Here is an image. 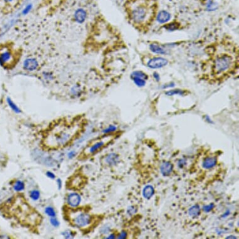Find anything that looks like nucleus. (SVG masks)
Returning <instances> with one entry per match:
<instances>
[{
    "mask_svg": "<svg viewBox=\"0 0 239 239\" xmlns=\"http://www.w3.org/2000/svg\"><path fill=\"white\" fill-rule=\"evenodd\" d=\"M81 130V127L77 124H56L45 131L41 144L44 149L48 150L63 149L77 139Z\"/></svg>",
    "mask_w": 239,
    "mask_h": 239,
    "instance_id": "1",
    "label": "nucleus"
},
{
    "mask_svg": "<svg viewBox=\"0 0 239 239\" xmlns=\"http://www.w3.org/2000/svg\"><path fill=\"white\" fill-rule=\"evenodd\" d=\"M155 6L153 0H133L129 8L130 20L135 25H147L156 12Z\"/></svg>",
    "mask_w": 239,
    "mask_h": 239,
    "instance_id": "2",
    "label": "nucleus"
},
{
    "mask_svg": "<svg viewBox=\"0 0 239 239\" xmlns=\"http://www.w3.org/2000/svg\"><path fill=\"white\" fill-rule=\"evenodd\" d=\"M65 217L71 225L83 230L88 229L92 222V216L88 212L77 208H66Z\"/></svg>",
    "mask_w": 239,
    "mask_h": 239,
    "instance_id": "3",
    "label": "nucleus"
},
{
    "mask_svg": "<svg viewBox=\"0 0 239 239\" xmlns=\"http://www.w3.org/2000/svg\"><path fill=\"white\" fill-rule=\"evenodd\" d=\"M233 64V59L227 54L218 56L214 63V71L217 75H222L229 71Z\"/></svg>",
    "mask_w": 239,
    "mask_h": 239,
    "instance_id": "4",
    "label": "nucleus"
},
{
    "mask_svg": "<svg viewBox=\"0 0 239 239\" xmlns=\"http://www.w3.org/2000/svg\"><path fill=\"white\" fill-rule=\"evenodd\" d=\"M168 64V60L163 57H154L147 63V66L152 69H157L165 66Z\"/></svg>",
    "mask_w": 239,
    "mask_h": 239,
    "instance_id": "5",
    "label": "nucleus"
},
{
    "mask_svg": "<svg viewBox=\"0 0 239 239\" xmlns=\"http://www.w3.org/2000/svg\"><path fill=\"white\" fill-rule=\"evenodd\" d=\"M85 184V178L84 177L81 175H76L71 178L68 186L70 188L77 190L81 188Z\"/></svg>",
    "mask_w": 239,
    "mask_h": 239,
    "instance_id": "6",
    "label": "nucleus"
},
{
    "mask_svg": "<svg viewBox=\"0 0 239 239\" xmlns=\"http://www.w3.org/2000/svg\"><path fill=\"white\" fill-rule=\"evenodd\" d=\"M81 197L78 193H70L66 197V203L71 208H77L81 203Z\"/></svg>",
    "mask_w": 239,
    "mask_h": 239,
    "instance_id": "7",
    "label": "nucleus"
},
{
    "mask_svg": "<svg viewBox=\"0 0 239 239\" xmlns=\"http://www.w3.org/2000/svg\"><path fill=\"white\" fill-rule=\"evenodd\" d=\"M39 63L38 60L34 58H26L23 62V68L26 71H34L38 69Z\"/></svg>",
    "mask_w": 239,
    "mask_h": 239,
    "instance_id": "8",
    "label": "nucleus"
},
{
    "mask_svg": "<svg viewBox=\"0 0 239 239\" xmlns=\"http://www.w3.org/2000/svg\"><path fill=\"white\" fill-rule=\"evenodd\" d=\"M87 17L86 11L83 8H78L75 11L74 14V18L76 22L79 24L83 23L86 20Z\"/></svg>",
    "mask_w": 239,
    "mask_h": 239,
    "instance_id": "9",
    "label": "nucleus"
},
{
    "mask_svg": "<svg viewBox=\"0 0 239 239\" xmlns=\"http://www.w3.org/2000/svg\"><path fill=\"white\" fill-rule=\"evenodd\" d=\"M105 162L108 166L116 165L120 162L119 155L115 153H110L105 158Z\"/></svg>",
    "mask_w": 239,
    "mask_h": 239,
    "instance_id": "10",
    "label": "nucleus"
},
{
    "mask_svg": "<svg viewBox=\"0 0 239 239\" xmlns=\"http://www.w3.org/2000/svg\"><path fill=\"white\" fill-rule=\"evenodd\" d=\"M173 166L170 162H163L160 166V172L164 177L169 176L173 171Z\"/></svg>",
    "mask_w": 239,
    "mask_h": 239,
    "instance_id": "11",
    "label": "nucleus"
},
{
    "mask_svg": "<svg viewBox=\"0 0 239 239\" xmlns=\"http://www.w3.org/2000/svg\"><path fill=\"white\" fill-rule=\"evenodd\" d=\"M170 18H171V15L166 11H161L158 13L157 16V20L160 23H165L168 22Z\"/></svg>",
    "mask_w": 239,
    "mask_h": 239,
    "instance_id": "12",
    "label": "nucleus"
},
{
    "mask_svg": "<svg viewBox=\"0 0 239 239\" xmlns=\"http://www.w3.org/2000/svg\"><path fill=\"white\" fill-rule=\"evenodd\" d=\"M217 158L215 157H207L203 160L202 166L205 169H210L214 167L217 164Z\"/></svg>",
    "mask_w": 239,
    "mask_h": 239,
    "instance_id": "13",
    "label": "nucleus"
},
{
    "mask_svg": "<svg viewBox=\"0 0 239 239\" xmlns=\"http://www.w3.org/2000/svg\"><path fill=\"white\" fill-rule=\"evenodd\" d=\"M12 58V55L9 51H5L0 53V64L1 65H5L10 62Z\"/></svg>",
    "mask_w": 239,
    "mask_h": 239,
    "instance_id": "14",
    "label": "nucleus"
},
{
    "mask_svg": "<svg viewBox=\"0 0 239 239\" xmlns=\"http://www.w3.org/2000/svg\"><path fill=\"white\" fill-rule=\"evenodd\" d=\"M155 193L154 188L150 185H148L144 187L143 190V195L144 198L147 200H150L153 197Z\"/></svg>",
    "mask_w": 239,
    "mask_h": 239,
    "instance_id": "15",
    "label": "nucleus"
},
{
    "mask_svg": "<svg viewBox=\"0 0 239 239\" xmlns=\"http://www.w3.org/2000/svg\"><path fill=\"white\" fill-rule=\"evenodd\" d=\"M150 50L154 53L159 55H164L166 53V51L164 48L159 46L157 43H152L150 45Z\"/></svg>",
    "mask_w": 239,
    "mask_h": 239,
    "instance_id": "16",
    "label": "nucleus"
},
{
    "mask_svg": "<svg viewBox=\"0 0 239 239\" xmlns=\"http://www.w3.org/2000/svg\"><path fill=\"white\" fill-rule=\"evenodd\" d=\"M200 214V207L198 205H195L189 208L188 215L192 217L195 218L199 217Z\"/></svg>",
    "mask_w": 239,
    "mask_h": 239,
    "instance_id": "17",
    "label": "nucleus"
},
{
    "mask_svg": "<svg viewBox=\"0 0 239 239\" xmlns=\"http://www.w3.org/2000/svg\"><path fill=\"white\" fill-rule=\"evenodd\" d=\"M82 90L80 85H76L72 87L71 89V94L75 97H79L81 95Z\"/></svg>",
    "mask_w": 239,
    "mask_h": 239,
    "instance_id": "18",
    "label": "nucleus"
},
{
    "mask_svg": "<svg viewBox=\"0 0 239 239\" xmlns=\"http://www.w3.org/2000/svg\"><path fill=\"white\" fill-rule=\"evenodd\" d=\"M135 84L138 87H143L146 85V80L138 77H130Z\"/></svg>",
    "mask_w": 239,
    "mask_h": 239,
    "instance_id": "19",
    "label": "nucleus"
},
{
    "mask_svg": "<svg viewBox=\"0 0 239 239\" xmlns=\"http://www.w3.org/2000/svg\"><path fill=\"white\" fill-rule=\"evenodd\" d=\"M25 184L23 181H22L21 180H17L15 182L14 184L13 185V188L15 191L16 192H21L23 190L25 189Z\"/></svg>",
    "mask_w": 239,
    "mask_h": 239,
    "instance_id": "20",
    "label": "nucleus"
},
{
    "mask_svg": "<svg viewBox=\"0 0 239 239\" xmlns=\"http://www.w3.org/2000/svg\"><path fill=\"white\" fill-rule=\"evenodd\" d=\"M7 103L8 104V105L10 106V107L16 113H20L21 112V110L19 108V107L18 106L15 104L14 102L12 101V100L11 99L10 97H8L7 98Z\"/></svg>",
    "mask_w": 239,
    "mask_h": 239,
    "instance_id": "21",
    "label": "nucleus"
},
{
    "mask_svg": "<svg viewBox=\"0 0 239 239\" xmlns=\"http://www.w3.org/2000/svg\"><path fill=\"white\" fill-rule=\"evenodd\" d=\"M185 91L181 90L180 89H175V90H169L168 92H166L165 94L167 96H173V95H184L185 94Z\"/></svg>",
    "mask_w": 239,
    "mask_h": 239,
    "instance_id": "22",
    "label": "nucleus"
},
{
    "mask_svg": "<svg viewBox=\"0 0 239 239\" xmlns=\"http://www.w3.org/2000/svg\"><path fill=\"white\" fill-rule=\"evenodd\" d=\"M179 26H180L179 24L177 23L173 22V23H171L166 25L164 27L166 29H167L168 31L173 32V31H175V30L179 29Z\"/></svg>",
    "mask_w": 239,
    "mask_h": 239,
    "instance_id": "23",
    "label": "nucleus"
},
{
    "mask_svg": "<svg viewBox=\"0 0 239 239\" xmlns=\"http://www.w3.org/2000/svg\"><path fill=\"white\" fill-rule=\"evenodd\" d=\"M130 77H138L142 78H143V79H145V80H147V79L148 78H149V77H148V75H147L146 73H143V72L142 71H134V72H133V73H131Z\"/></svg>",
    "mask_w": 239,
    "mask_h": 239,
    "instance_id": "24",
    "label": "nucleus"
},
{
    "mask_svg": "<svg viewBox=\"0 0 239 239\" xmlns=\"http://www.w3.org/2000/svg\"><path fill=\"white\" fill-rule=\"evenodd\" d=\"M29 197L33 200L37 201L40 197V192L37 190H33L29 193Z\"/></svg>",
    "mask_w": 239,
    "mask_h": 239,
    "instance_id": "25",
    "label": "nucleus"
},
{
    "mask_svg": "<svg viewBox=\"0 0 239 239\" xmlns=\"http://www.w3.org/2000/svg\"><path fill=\"white\" fill-rule=\"evenodd\" d=\"M45 212L46 214L50 217H55L56 215V213L55 209L51 207H47L45 208Z\"/></svg>",
    "mask_w": 239,
    "mask_h": 239,
    "instance_id": "26",
    "label": "nucleus"
},
{
    "mask_svg": "<svg viewBox=\"0 0 239 239\" xmlns=\"http://www.w3.org/2000/svg\"><path fill=\"white\" fill-rule=\"evenodd\" d=\"M207 8L208 11H215L218 8V5H217V4L215 3V2L212 1H210L207 3Z\"/></svg>",
    "mask_w": 239,
    "mask_h": 239,
    "instance_id": "27",
    "label": "nucleus"
},
{
    "mask_svg": "<svg viewBox=\"0 0 239 239\" xmlns=\"http://www.w3.org/2000/svg\"><path fill=\"white\" fill-rule=\"evenodd\" d=\"M43 77L47 81H51L54 79V76L50 71H44L43 73Z\"/></svg>",
    "mask_w": 239,
    "mask_h": 239,
    "instance_id": "28",
    "label": "nucleus"
},
{
    "mask_svg": "<svg viewBox=\"0 0 239 239\" xmlns=\"http://www.w3.org/2000/svg\"><path fill=\"white\" fill-rule=\"evenodd\" d=\"M32 8H33V5H32V4H28V5H26V6H25V8L23 9V10L22 14H23V15L28 14L30 12V11H31V10H32Z\"/></svg>",
    "mask_w": 239,
    "mask_h": 239,
    "instance_id": "29",
    "label": "nucleus"
},
{
    "mask_svg": "<svg viewBox=\"0 0 239 239\" xmlns=\"http://www.w3.org/2000/svg\"><path fill=\"white\" fill-rule=\"evenodd\" d=\"M116 130V127L115 126L110 125V126L108 127L107 128L105 129V130L103 131V132L105 134H110V133H112Z\"/></svg>",
    "mask_w": 239,
    "mask_h": 239,
    "instance_id": "30",
    "label": "nucleus"
},
{
    "mask_svg": "<svg viewBox=\"0 0 239 239\" xmlns=\"http://www.w3.org/2000/svg\"><path fill=\"white\" fill-rule=\"evenodd\" d=\"M214 207H215V205H214V203H210L209 205H207L204 206L203 207V210L204 212H209L212 209H213V208H214Z\"/></svg>",
    "mask_w": 239,
    "mask_h": 239,
    "instance_id": "31",
    "label": "nucleus"
},
{
    "mask_svg": "<svg viewBox=\"0 0 239 239\" xmlns=\"http://www.w3.org/2000/svg\"><path fill=\"white\" fill-rule=\"evenodd\" d=\"M50 222L52 224V225H53L54 227H57L60 225V222L58 221V219L55 217H51L50 218Z\"/></svg>",
    "mask_w": 239,
    "mask_h": 239,
    "instance_id": "32",
    "label": "nucleus"
},
{
    "mask_svg": "<svg viewBox=\"0 0 239 239\" xmlns=\"http://www.w3.org/2000/svg\"><path fill=\"white\" fill-rule=\"evenodd\" d=\"M136 212V208L134 206L130 207L128 208V210H127V213L129 215H130L135 214Z\"/></svg>",
    "mask_w": 239,
    "mask_h": 239,
    "instance_id": "33",
    "label": "nucleus"
},
{
    "mask_svg": "<svg viewBox=\"0 0 239 239\" xmlns=\"http://www.w3.org/2000/svg\"><path fill=\"white\" fill-rule=\"evenodd\" d=\"M63 235L64 236V237L66 238H72V237H73L75 236L74 234H73V232H71V231H68V230L66 231V232H64L63 234Z\"/></svg>",
    "mask_w": 239,
    "mask_h": 239,
    "instance_id": "34",
    "label": "nucleus"
},
{
    "mask_svg": "<svg viewBox=\"0 0 239 239\" xmlns=\"http://www.w3.org/2000/svg\"><path fill=\"white\" fill-rule=\"evenodd\" d=\"M186 164H187V162H186L185 160H182V159H181V160L178 162V166H179L180 168L184 167Z\"/></svg>",
    "mask_w": 239,
    "mask_h": 239,
    "instance_id": "35",
    "label": "nucleus"
},
{
    "mask_svg": "<svg viewBox=\"0 0 239 239\" xmlns=\"http://www.w3.org/2000/svg\"><path fill=\"white\" fill-rule=\"evenodd\" d=\"M175 86V83L173 82H171L168 83L167 85H165L164 86H163L162 88L165 89V88H172V87H174Z\"/></svg>",
    "mask_w": 239,
    "mask_h": 239,
    "instance_id": "36",
    "label": "nucleus"
},
{
    "mask_svg": "<svg viewBox=\"0 0 239 239\" xmlns=\"http://www.w3.org/2000/svg\"><path fill=\"white\" fill-rule=\"evenodd\" d=\"M46 174H47V176L50 178V179H54L55 178V174L51 172H47Z\"/></svg>",
    "mask_w": 239,
    "mask_h": 239,
    "instance_id": "37",
    "label": "nucleus"
},
{
    "mask_svg": "<svg viewBox=\"0 0 239 239\" xmlns=\"http://www.w3.org/2000/svg\"><path fill=\"white\" fill-rule=\"evenodd\" d=\"M153 77L155 78V80L157 81H159V80L160 79V75H159L157 72H154L153 73Z\"/></svg>",
    "mask_w": 239,
    "mask_h": 239,
    "instance_id": "38",
    "label": "nucleus"
},
{
    "mask_svg": "<svg viewBox=\"0 0 239 239\" xmlns=\"http://www.w3.org/2000/svg\"><path fill=\"white\" fill-rule=\"evenodd\" d=\"M127 232H125V231H122V232H121L120 236H118V238H125L127 237Z\"/></svg>",
    "mask_w": 239,
    "mask_h": 239,
    "instance_id": "39",
    "label": "nucleus"
},
{
    "mask_svg": "<svg viewBox=\"0 0 239 239\" xmlns=\"http://www.w3.org/2000/svg\"><path fill=\"white\" fill-rule=\"evenodd\" d=\"M205 121H207L208 123H211V124L214 123L213 121H212V120H211V118H210V116H208V115H205Z\"/></svg>",
    "mask_w": 239,
    "mask_h": 239,
    "instance_id": "40",
    "label": "nucleus"
},
{
    "mask_svg": "<svg viewBox=\"0 0 239 239\" xmlns=\"http://www.w3.org/2000/svg\"><path fill=\"white\" fill-rule=\"evenodd\" d=\"M56 182H57L58 188H59V189L62 188V180L58 179H57V180H56Z\"/></svg>",
    "mask_w": 239,
    "mask_h": 239,
    "instance_id": "41",
    "label": "nucleus"
},
{
    "mask_svg": "<svg viewBox=\"0 0 239 239\" xmlns=\"http://www.w3.org/2000/svg\"><path fill=\"white\" fill-rule=\"evenodd\" d=\"M75 151H70V152L68 154V156L70 158H73V157H75Z\"/></svg>",
    "mask_w": 239,
    "mask_h": 239,
    "instance_id": "42",
    "label": "nucleus"
},
{
    "mask_svg": "<svg viewBox=\"0 0 239 239\" xmlns=\"http://www.w3.org/2000/svg\"><path fill=\"white\" fill-rule=\"evenodd\" d=\"M230 211L228 210H227V212H226V213H225L224 214H223V215H222V217L223 218H224V217H227V216H228L229 214H230Z\"/></svg>",
    "mask_w": 239,
    "mask_h": 239,
    "instance_id": "43",
    "label": "nucleus"
},
{
    "mask_svg": "<svg viewBox=\"0 0 239 239\" xmlns=\"http://www.w3.org/2000/svg\"><path fill=\"white\" fill-rule=\"evenodd\" d=\"M115 238V237L114 235H113V234L111 235V236H110V237H108V238Z\"/></svg>",
    "mask_w": 239,
    "mask_h": 239,
    "instance_id": "44",
    "label": "nucleus"
},
{
    "mask_svg": "<svg viewBox=\"0 0 239 239\" xmlns=\"http://www.w3.org/2000/svg\"><path fill=\"white\" fill-rule=\"evenodd\" d=\"M4 1L7 2V3H11V2H12L13 1H14V0H4Z\"/></svg>",
    "mask_w": 239,
    "mask_h": 239,
    "instance_id": "45",
    "label": "nucleus"
},
{
    "mask_svg": "<svg viewBox=\"0 0 239 239\" xmlns=\"http://www.w3.org/2000/svg\"><path fill=\"white\" fill-rule=\"evenodd\" d=\"M236 238V237H232V236H231V237H227V238Z\"/></svg>",
    "mask_w": 239,
    "mask_h": 239,
    "instance_id": "46",
    "label": "nucleus"
}]
</instances>
